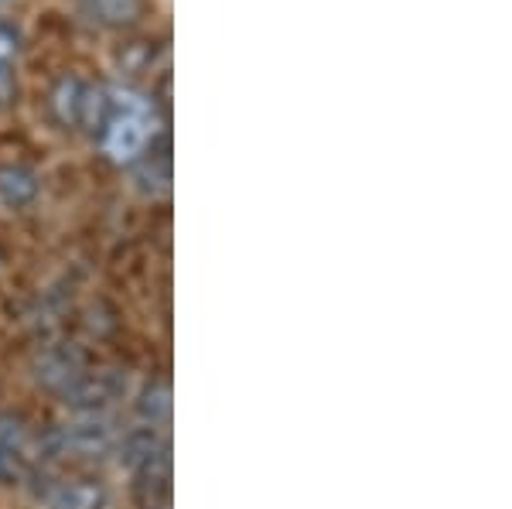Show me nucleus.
I'll return each mask as SVG.
<instances>
[{
	"mask_svg": "<svg viewBox=\"0 0 512 509\" xmlns=\"http://www.w3.org/2000/svg\"><path fill=\"white\" fill-rule=\"evenodd\" d=\"M99 141L113 161H137L147 144H154V103L134 89H110V117L99 130Z\"/></svg>",
	"mask_w": 512,
	"mask_h": 509,
	"instance_id": "f257e3e1",
	"label": "nucleus"
},
{
	"mask_svg": "<svg viewBox=\"0 0 512 509\" xmlns=\"http://www.w3.org/2000/svg\"><path fill=\"white\" fill-rule=\"evenodd\" d=\"M120 445V431L113 421L103 417H89V421H76L59 434H52V448L59 455H79V458H103Z\"/></svg>",
	"mask_w": 512,
	"mask_h": 509,
	"instance_id": "f03ea898",
	"label": "nucleus"
},
{
	"mask_svg": "<svg viewBox=\"0 0 512 509\" xmlns=\"http://www.w3.org/2000/svg\"><path fill=\"white\" fill-rule=\"evenodd\" d=\"M123 390H127V380H123L120 373H113V369H93V373H89V369H82L69 387H62V397H65V404H69V407L99 410V407L113 404Z\"/></svg>",
	"mask_w": 512,
	"mask_h": 509,
	"instance_id": "7ed1b4c3",
	"label": "nucleus"
},
{
	"mask_svg": "<svg viewBox=\"0 0 512 509\" xmlns=\"http://www.w3.org/2000/svg\"><path fill=\"white\" fill-rule=\"evenodd\" d=\"M48 509H103L110 503V492H106L93 479H69V482H52L45 489Z\"/></svg>",
	"mask_w": 512,
	"mask_h": 509,
	"instance_id": "20e7f679",
	"label": "nucleus"
},
{
	"mask_svg": "<svg viewBox=\"0 0 512 509\" xmlns=\"http://www.w3.org/2000/svg\"><path fill=\"white\" fill-rule=\"evenodd\" d=\"M28 475V434L21 424L0 428V486H14Z\"/></svg>",
	"mask_w": 512,
	"mask_h": 509,
	"instance_id": "39448f33",
	"label": "nucleus"
},
{
	"mask_svg": "<svg viewBox=\"0 0 512 509\" xmlns=\"http://www.w3.org/2000/svg\"><path fill=\"white\" fill-rule=\"evenodd\" d=\"M86 82L79 76H62L48 93V110L59 127H79L82 120V103H86Z\"/></svg>",
	"mask_w": 512,
	"mask_h": 509,
	"instance_id": "423d86ee",
	"label": "nucleus"
},
{
	"mask_svg": "<svg viewBox=\"0 0 512 509\" xmlns=\"http://www.w3.org/2000/svg\"><path fill=\"white\" fill-rule=\"evenodd\" d=\"M86 11L89 18L96 24H103V28H134L144 18L147 4L144 0H86Z\"/></svg>",
	"mask_w": 512,
	"mask_h": 509,
	"instance_id": "0eeeda50",
	"label": "nucleus"
},
{
	"mask_svg": "<svg viewBox=\"0 0 512 509\" xmlns=\"http://www.w3.org/2000/svg\"><path fill=\"white\" fill-rule=\"evenodd\" d=\"M82 373V356L76 349H48L45 356L38 359V380L45 383V387H69L72 380Z\"/></svg>",
	"mask_w": 512,
	"mask_h": 509,
	"instance_id": "6e6552de",
	"label": "nucleus"
},
{
	"mask_svg": "<svg viewBox=\"0 0 512 509\" xmlns=\"http://www.w3.org/2000/svg\"><path fill=\"white\" fill-rule=\"evenodd\" d=\"M38 195V178L35 171L21 168V164H4L0 168V202L11 209H24Z\"/></svg>",
	"mask_w": 512,
	"mask_h": 509,
	"instance_id": "1a4fd4ad",
	"label": "nucleus"
},
{
	"mask_svg": "<svg viewBox=\"0 0 512 509\" xmlns=\"http://www.w3.org/2000/svg\"><path fill=\"white\" fill-rule=\"evenodd\" d=\"M117 448H120V462L123 465L140 469V465H147L161 448H168V445L158 438V431H154V428H140L134 434H127V438H120Z\"/></svg>",
	"mask_w": 512,
	"mask_h": 509,
	"instance_id": "9d476101",
	"label": "nucleus"
},
{
	"mask_svg": "<svg viewBox=\"0 0 512 509\" xmlns=\"http://www.w3.org/2000/svg\"><path fill=\"white\" fill-rule=\"evenodd\" d=\"M137 414L147 421V428L168 421V414H171V390H168V383H151V387L144 390V397H140Z\"/></svg>",
	"mask_w": 512,
	"mask_h": 509,
	"instance_id": "9b49d317",
	"label": "nucleus"
},
{
	"mask_svg": "<svg viewBox=\"0 0 512 509\" xmlns=\"http://www.w3.org/2000/svg\"><path fill=\"white\" fill-rule=\"evenodd\" d=\"M14 100H18V69L14 62L0 59V110L14 106Z\"/></svg>",
	"mask_w": 512,
	"mask_h": 509,
	"instance_id": "f8f14e48",
	"label": "nucleus"
},
{
	"mask_svg": "<svg viewBox=\"0 0 512 509\" xmlns=\"http://www.w3.org/2000/svg\"><path fill=\"white\" fill-rule=\"evenodd\" d=\"M14 52H18V31H11V28H4V24H0V59L11 62Z\"/></svg>",
	"mask_w": 512,
	"mask_h": 509,
	"instance_id": "ddd939ff",
	"label": "nucleus"
},
{
	"mask_svg": "<svg viewBox=\"0 0 512 509\" xmlns=\"http://www.w3.org/2000/svg\"><path fill=\"white\" fill-rule=\"evenodd\" d=\"M0 4H7V0H0Z\"/></svg>",
	"mask_w": 512,
	"mask_h": 509,
	"instance_id": "4468645a",
	"label": "nucleus"
}]
</instances>
